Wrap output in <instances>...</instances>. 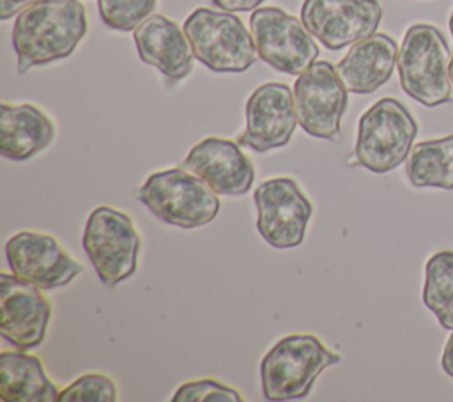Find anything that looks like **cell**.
I'll return each mask as SVG.
<instances>
[{
    "instance_id": "277c9868",
    "label": "cell",
    "mask_w": 453,
    "mask_h": 402,
    "mask_svg": "<svg viewBox=\"0 0 453 402\" xmlns=\"http://www.w3.org/2000/svg\"><path fill=\"white\" fill-rule=\"evenodd\" d=\"M136 198L157 220L180 228L203 227L219 213L218 193L180 165L150 174Z\"/></svg>"
},
{
    "instance_id": "d6986e66",
    "label": "cell",
    "mask_w": 453,
    "mask_h": 402,
    "mask_svg": "<svg viewBox=\"0 0 453 402\" xmlns=\"http://www.w3.org/2000/svg\"><path fill=\"white\" fill-rule=\"evenodd\" d=\"M60 390L50 381L37 356L25 351L0 354V398L4 402H55Z\"/></svg>"
},
{
    "instance_id": "83f0119b",
    "label": "cell",
    "mask_w": 453,
    "mask_h": 402,
    "mask_svg": "<svg viewBox=\"0 0 453 402\" xmlns=\"http://www.w3.org/2000/svg\"><path fill=\"white\" fill-rule=\"evenodd\" d=\"M449 78H451V85H453V57L449 60Z\"/></svg>"
},
{
    "instance_id": "7c38bea8",
    "label": "cell",
    "mask_w": 453,
    "mask_h": 402,
    "mask_svg": "<svg viewBox=\"0 0 453 402\" xmlns=\"http://www.w3.org/2000/svg\"><path fill=\"white\" fill-rule=\"evenodd\" d=\"M382 19L377 0H304L301 21L327 50H342L375 34Z\"/></svg>"
},
{
    "instance_id": "cb8c5ba5",
    "label": "cell",
    "mask_w": 453,
    "mask_h": 402,
    "mask_svg": "<svg viewBox=\"0 0 453 402\" xmlns=\"http://www.w3.org/2000/svg\"><path fill=\"white\" fill-rule=\"evenodd\" d=\"M212 400L241 402L242 397L237 390L209 377L184 383L172 395V402H212Z\"/></svg>"
},
{
    "instance_id": "52a82bcc",
    "label": "cell",
    "mask_w": 453,
    "mask_h": 402,
    "mask_svg": "<svg viewBox=\"0 0 453 402\" xmlns=\"http://www.w3.org/2000/svg\"><path fill=\"white\" fill-rule=\"evenodd\" d=\"M83 250L106 287H115L131 278L138 267L140 236L133 220L122 211L99 205L87 218L83 236Z\"/></svg>"
},
{
    "instance_id": "484cf974",
    "label": "cell",
    "mask_w": 453,
    "mask_h": 402,
    "mask_svg": "<svg viewBox=\"0 0 453 402\" xmlns=\"http://www.w3.org/2000/svg\"><path fill=\"white\" fill-rule=\"evenodd\" d=\"M35 2L39 0H0V19L5 21Z\"/></svg>"
},
{
    "instance_id": "f1b7e54d",
    "label": "cell",
    "mask_w": 453,
    "mask_h": 402,
    "mask_svg": "<svg viewBox=\"0 0 453 402\" xmlns=\"http://www.w3.org/2000/svg\"><path fill=\"white\" fill-rule=\"evenodd\" d=\"M449 32H451V37H453V12L449 16Z\"/></svg>"
},
{
    "instance_id": "5b68a950",
    "label": "cell",
    "mask_w": 453,
    "mask_h": 402,
    "mask_svg": "<svg viewBox=\"0 0 453 402\" xmlns=\"http://www.w3.org/2000/svg\"><path fill=\"white\" fill-rule=\"evenodd\" d=\"M416 135L411 112L400 101L382 97L359 119L354 163L373 174L391 172L409 158Z\"/></svg>"
},
{
    "instance_id": "8fae6325",
    "label": "cell",
    "mask_w": 453,
    "mask_h": 402,
    "mask_svg": "<svg viewBox=\"0 0 453 402\" xmlns=\"http://www.w3.org/2000/svg\"><path fill=\"white\" fill-rule=\"evenodd\" d=\"M4 250L11 273L42 290L64 287L83 273V266L50 234L21 230L7 239Z\"/></svg>"
},
{
    "instance_id": "8992f818",
    "label": "cell",
    "mask_w": 453,
    "mask_h": 402,
    "mask_svg": "<svg viewBox=\"0 0 453 402\" xmlns=\"http://www.w3.org/2000/svg\"><path fill=\"white\" fill-rule=\"evenodd\" d=\"M182 28L195 58L214 73H244L255 64L251 32L228 11L198 7L186 18Z\"/></svg>"
},
{
    "instance_id": "ac0fdd59",
    "label": "cell",
    "mask_w": 453,
    "mask_h": 402,
    "mask_svg": "<svg viewBox=\"0 0 453 402\" xmlns=\"http://www.w3.org/2000/svg\"><path fill=\"white\" fill-rule=\"evenodd\" d=\"M55 136L50 117L37 106L0 104V152L12 161H25L44 151Z\"/></svg>"
},
{
    "instance_id": "7402d4cb",
    "label": "cell",
    "mask_w": 453,
    "mask_h": 402,
    "mask_svg": "<svg viewBox=\"0 0 453 402\" xmlns=\"http://www.w3.org/2000/svg\"><path fill=\"white\" fill-rule=\"evenodd\" d=\"M157 0H97L103 23L119 32L134 30L156 9Z\"/></svg>"
},
{
    "instance_id": "ffe728a7",
    "label": "cell",
    "mask_w": 453,
    "mask_h": 402,
    "mask_svg": "<svg viewBox=\"0 0 453 402\" xmlns=\"http://www.w3.org/2000/svg\"><path fill=\"white\" fill-rule=\"evenodd\" d=\"M405 174L416 188L453 189V135L416 143L409 152Z\"/></svg>"
},
{
    "instance_id": "ba28073f",
    "label": "cell",
    "mask_w": 453,
    "mask_h": 402,
    "mask_svg": "<svg viewBox=\"0 0 453 402\" xmlns=\"http://www.w3.org/2000/svg\"><path fill=\"white\" fill-rule=\"evenodd\" d=\"M250 30L260 60L299 76L319 57V46L301 19L280 7H260L250 16Z\"/></svg>"
},
{
    "instance_id": "44dd1931",
    "label": "cell",
    "mask_w": 453,
    "mask_h": 402,
    "mask_svg": "<svg viewBox=\"0 0 453 402\" xmlns=\"http://www.w3.org/2000/svg\"><path fill=\"white\" fill-rule=\"evenodd\" d=\"M423 303L444 329L453 331V251L434 253L425 264Z\"/></svg>"
},
{
    "instance_id": "9c48e42d",
    "label": "cell",
    "mask_w": 453,
    "mask_h": 402,
    "mask_svg": "<svg viewBox=\"0 0 453 402\" xmlns=\"http://www.w3.org/2000/svg\"><path fill=\"white\" fill-rule=\"evenodd\" d=\"M347 92L331 62H313L294 83L297 124L313 138L338 140Z\"/></svg>"
},
{
    "instance_id": "4316f807",
    "label": "cell",
    "mask_w": 453,
    "mask_h": 402,
    "mask_svg": "<svg viewBox=\"0 0 453 402\" xmlns=\"http://www.w3.org/2000/svg\"><path fill=\"white\" fill-rule=\"evenodd\" d=\"M441 367L442 370L453 377V333L451 336L448 338L446 345H444V351H442V358H441Z\"/></svg>"
},
{
    "instance_id": "3957f363",
    "label": "cell",
    "mask_w": 453,
    "mask_h": 402,
    "mask_svg": "<svg viewBox=\"0 0 453 402\" xmlns=\"http://www.w3.org/2000/svg\"><path fill=\"white\" fill-rule=\"evenodd\" d=\"M449 60V46L437 27H409L396 60L402 90L428 108L448 103L453 89Z\"/></svg>"
},
{
    "instance_id": "9a60e30c",
    "label": "cell",
    "mask_w": 453,
    "mask_h": 402,
    "mask_svg": "<svg viewBox=\"0 0 453 402\" xmlns=\"http://www.w3.org/2000/svg\"><path fill=\"white\" fill-rule=\"evenodd\" d=\"M182 168L205 181L218 195H246L255 181V168L237 142L207 136L191 147Z\"/></svg>"
},
{
    "instance_id": "7a4b0ae2",
    "label": "cell",
    "mask_w": 453,
    "mask_h": 402,
    "mask_svg": "<svg viewBox=\"0 0 453 402\" xmlns=\"http://www.w3.org/2000/svg\"><path fill=\"white\" fill-rule=\"evenodd\" d=\"M340 359V354L311 333L287 335L260 361L262 393L267 400L303 398L311 391L320 372Z\"/></svg>"
},
{
    "instance_id": "2e32d148",
    "label": "cell",
    "mask_w": 453,
    "mask_h": 402,
    "mask_svg": "<svg viewBox=\"0 0 453 402\" xmlns=\"http://www.w3.org/2000/svg\"><path fill=\"white\" fill-rule=\"evenodd\" d=\"M138 57L156 67L170 83L186 78L193 69V48L175 21L163 14H152L133 30Z\"/></svg>"
},
{
    "instance_id": "5bb4252c",
    "label": "cell",
    "mask_w": 453,
    "mask_h": 402,
    "mask_svg": "<svg viewBox=\"0 0 453 402\" xmlns=\"http://www.w3.org/2000/svg\"><path fill=\"white\" fill-rule=\"evenodd\" d=\"M246 129L237 143L255 152H267L290 142L297 117L294 92L285 83H262L257 87L244 108Z\"/></svg>"
},
{
    "instance_id": "30bf717a",
    "label": "cell",
    "mask_w": 453,
    "mask_h": 402,
    "mask_svg": "<svg viewBox=\"0 0 453 402\" xmlns=\"http://www.w3.org/2000/svg\"><path fill=\"white\" fill-rule=\"evenodd\" d=\"M253 200L257 205V230L267 244L288 250L303 243L313 205L294 179L274 177L264 181L255 189Z\"/></svg>"
},
{
    "instance_id": "603a6c76",
    "label": "cell",
    "mask_w": 453,
    "mask_h": 402,
    "mask_svg": "<svg viewBox=\"0 0 453 402\" xmlns=\"http://www.w3.org/2000/svg\"><path fill=\"white\" fill-rule=\"evenodd\" d=\"M78 400H92V402H115L117 400V386L104 374H85L74 379L69 386L60 390L58 402H78Z\"/></svg>"
},
{
    "instance_id": "d4e9b609",
    "label": "cell",
    "mask_w": 453,
    "mask_h": 402,
    "mask_svg": "<svg viewBox=\"0 0 453 402\" xmlns=\"http://www.w3.org/2000/svg\"><path fill=\"white\" fill-rule=\"evenodd\" d=\"M216 7L228 12H244V11H255L264 0H211Z\"/></svg>"
},
{
    "instance_id": "4fadbf2b",
    "label": "cell",
    "mask_w": 453,
    "mask_h": 402,
    "mask_svg": "<svg viewBox=\"0 0 453 402\" xmlns=\"http://www.w3.org/2000/svg\"><path fill=\"white\" fill-rule=\"evenodd\" d=\"M51 305L42 289L12 273H0V335L19 351L42 344Z\"/></svg>"
},
{
    "instance_id": "e0dca14e",
    "label": "cell",
    "mask_w": 453,
    "mask_h": 402,
    "mask_svg": "<svg viewBox=\"0 0 453 402\" xmlns=\"http://www.w3.org/2000/svg\"><path fill=\"white\" fill-rule=\"evenodd\" d=\"M398 48L388 34H373L354 43L334 66L345 89L352 94H372L393 74Z\"/></svg>"
},
{
    "instance_id": "6da1fadb",
    "label": "cell",
    "mask_w": 453,
    "mask_h": 402,
    "mask_svg": "<svg viewBox=\"0 0 453 402\" xmlns=\"http://www.w3.org/2000/svg\"><path fill=\"white\" fill-rule=\"evenodd\" d=\"M87 28L85 7L78 0H39L25 7L12 27L18 73L69 57Z\"/></svg>"
}]
</instances>
